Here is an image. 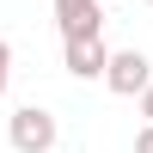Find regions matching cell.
Listing matches in <instances>:
<instances>
[{
  "instance_id": "cell-3",
  "label": "cell",
  "mask_w": 153,
  "mask_h": 153,
  "mask_svg": "<svg viewBox=\"0 0 153 153\" xmlns=\"http://www.w3.org/2000/svg\"><path fill=\"white\" fill-rule=\"evenodd\" d=\"M55 25H61V43L98 37L104 31V0H55Z\"/></svg>"
},
{
  "instance_id": "cell-4",
  "label": "cell",
  "mask_w": 153,
  "mask_h": 153,
  "mask_svg": "<svg viewBox=\"0 0 153 153\" xmlns=\"http://www.w3.org/2000/svg\"><path fill=\"white\" fill-rule=\"evenodd\" d=\"M104 61H110L104 37H74V43L61 49V68H68L74 80H104Z\"/></svg>"
},
{
  "instance_id": "cell-7",
  "label": "cell",
  "mask_w": 153,
  "mask_h": 153,
  "mask_svg": "<svg viewBox=\"0 0 153 153\" xmlns=\"http://www.w3.org/2000/svg\"><path fill=\"white\" fill-rule=\"evenodd\" d=\"M141 117L153 123V86H147V92H141Z\"/></svg>"
},
{
  "instance_id": "cell-6",
  "label": "cell",
  "mask_w": 153,
  "mask_h": 153,
  "mask_svg": "<svg viewBox=\"0 0 153 153\" xmlns=\"http://www.w3.org/2000/svg\"><path fill=\"white\" fill-rule=\"evenodd\" d=\"M135 153H153V123H147L141 135H135Z\"/></svg>"
},
{
  "instance_id": "cell-8",
  "label": "cell",
  "mask_w": 153,
  "mask_h": 153,
  "mask_svg": "<svg viewBox=\"0 0 153 153\" xmlns=\"http://www.w3.org/2000/svg\"><path fill=\"white\" fill-rule=\"evenodd\" d=\"M147 6H153V0H147Z\"/></svg>"
},
{
  "instance_id": "cell-2",
  "label": "cell",
  "mask_w": 153,
  "mask_h": 153,
  "mask_svg": "<svg viewBox=\"0 0 153 153\" xmlns=\"http://www.w3.org/2000/svg\"><path fill=\"white\" fill-rule=\"evenodd\" d=\"M104 86L117 98H141L147 86H153V61L141 55V49H117V55L104 61Z\"/></svg>"
},
{
  "instance_id": "cell-5",
  "label": "cell",
  "mask_w": 153,
  "mask_h": 153,
  "mask_svg": "<svg viewBox=\"0 0 153 153\" xmlns=\"http://www.w3.org/2000/svg\"><path fill=\"white\" fill-rule=\"evenodd\" d=\"M6 80H12V43L0 37V98H6Z\"/></svg>"
},
{
  "instance_id": "cell-1",
  "label": "cell",
  "mask_w": 153,
  "mask_h": 153,
  "mask_svg": "<svg viewBox=\"0 0 153 153\" xmlns=\"http://www.w3.org/2000/svg\"><path fill=\"white\" fill-rule=\"evenodd\" d=\"M12 147H19V153H49V147H55L61 141V129H55V117H49V110L43 104H19V110H12Z\"/></svg>"
}]
</instances>
